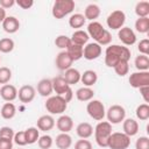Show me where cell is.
Masks as SVG:
<instances>
[{"instance_id":"6da1fadb","label":"cell","mask_w":149,"mask_h":149,"mask_svg":"<svg viewBox=\"0 0 149 149\" xmlns=\"http://www.w3.org/2000/svg\"><path fill=\"white\" fill-rule=\"evenodd\" d=\"M90 37H92L95 43L99 45H108L112 42V35L111 33L102 27V24L98 21H92L87 26V31Z\"/></svg>"},{"instance_id":"7a4b0ae2","label":"cell","mask_w":149,"mask_h":149,"mask_svg":"<svg viewBox=\"0 0 149 149\" xmlns=\"http://www.w3.org/2000/svg\"><path fill=\"white\" fill-rule=\"evenodd\" d=\"M93 133L97 144L101 148H107L108 139L112 134V125L108 121H99Z\"/></svg>"},{"instance_id":"3957f363","label":"cell","mask_w":149,"mask_h":149,"mask_svg":"<svg viewBox=\"0 0 149 149\" xmlns=\"http://www.w3.org/2000/svg\"><path fill=\"white\" fill-rule=\"evenodd\" d=\"M52 81V90L56 93V95H61L64 98L66 102H70L73 97V92L71 90V86L65 81L63 76H57L51 79Z\"/></svg>"},{"instance_id":"277c9868","label":"cell","mask_w":149,"mask_h":149,"mask_svg":"<svg viewBox=\"0 0 149 149\" xmlns=\"http://www.w3.org/2000/svg\"><path fill=\"white\" fill-rule=\"evenodd\" d=\"M74 6L76 3L73 0H56L52 5L51 14L55 19H63L68 14L72 13Z\"/></svg>"},{"instance_id":"5b68a950","label":"cell","mask_w":149,"mask_h":149,"mask_svg":"<svg viewBox=\"0 0 149 149\" xmlns=\"http://www.w3.org/2000/svg\"><path fill=\"white\" fill-rule=\"evenodd\" d=\"M44 107L50 114H63L68 108V102L61 95H50L47 99Z\"/></svg>"},{"instance_id":"8992f818","label":"cell","mask_w":149,"mask_h":149,"mask_svg":"<svg viewBox=\"0 0 149 149\" xmlns=\"http://www.w3.org/2000/svg\"><path fill=\"white\" fill-rule=\"evenodd\" d=\"M130 146V137L125 133L115 132L112 133L108 139L107 148L109 149H127Z\"/></svg>"},{"instance_id":"52a82bcc","label":"cell","mask_w":149,"mask_h":149,"mask_svg":"<svg viewBox=\"0 0 149 149\" xmlns=\"http://www.w3.org/2000/svg\"><path fill=\"white\" fill-rule=\"evenodd\" d=\"M86 112L87 114L93 119V120H97V121H101L104 120L105 115H106V109H105V106L104 104L98 100V99H92L87 102V106H86Z\"/></svg>"},{"instance_id":"ba28073f","label":"cell","mask_w":149,"mask_h":149,"mask_svg":"<svg viewBox=\"0 0 149 149\" xmlns=\"http://www.w3.org/2000/svg\"><path fill=\"white\" fill-rule=\"evenodd\" d=\"M105 116L107 118V121L111 125H118L126 119V109L121 105H112L106 111Z\"/></svg>"},{"instance_id":"9c48e42d","label":"cell","mask_w":149,"mask_h":149,"mask_svg":"<svg viewBox=\"0 0 149 149\" xmlns=\"http://www.w3.org/2000/svg\"><path fill=\"white\" fill-rule=\"evenodd\" d=\"M126 22V14L125 12H122L121 9H116L113 10L106 19V23L107 27L113 29V30H119L123 27Z\"/></svg>"},{"instance_id":"30bf717a","label":"cell","mask_w":149,"mask_h":149,"mask_svg":"<svg viewBox=\"0 0 149 149\" xmlns=\"http://www.w3.org/2000/svg\"><path fill=\"white\" fill-rule=\"evenodd\" d=\"M129 84L134 88L149 86V71H136L129 76Z\"/></svg>"},{"instance_id":"8fae6325","label":"cell","mask_w":149,"mask_h":149,"mask_svg":"<svg viewBox=\"0 0 149 149\" xmlns=\"http://www.w3.org/2000/svg\"><path fill=\"white\" fill-rule=\"evenodd\" d=\"M105 54L113 55L116 58H119L120 61H127L128 62L130 59V50L128 49V47H123V45H119V44L108 45L106 48Z\"/></svg>"},{"instance_id":"7c38bea8","label":"cell","mask_w":149,"mask_h":149,"mask_svg":"<svg viewBox=\"0 0 149 149\" xmlns=\"http://www.w3.org/2000/svg\"><path fill=\"white\" fill-rule=\"evenodd\" d=\"M102 52V49H101V45H99L98 43L95 42H92V43H87L86 45H84L83 48V57L87 61H93V59H97L98 57H100Z\"/></svg>"},{"instance_id":"4fadbf2b","label":"cell","mask_w":149,"mask_h":149,"mask_svg":"<svg viewBox=\"0 0 149 149\" xmlns=\"http://www.w3.org/2000/svg\"><path fill=\"white\" fill-rule=\"evenodd\" d=\"M118 36H119V40L125 45H128V47L135 44V42H136V34L129 27H122L121 29H119Z\"/></svg>"},{"instance_id":"5bb4252c","label":"cell","mask_w":149,"mask_h":149,"mask_svg":"<svg viewBox=\"0 0 149 149\" xmlns=\"http://www.w3.org/2000/svg\"><path fill=\"white\" fill-rule=\"evenodd\" d=\"M36 95V90L34 86L31 85H23L22 87H20V90L17 91V97L19 100L23 104H29L35 99Z\"/></svg>"},{"instance_id":"9a60e30c","label":"cell","mask_w":149,"mask_h":149,"mask_svg":"<svg viewBox=\"0 0 149 149\" xmlns=\"http://www.w3.org/2000/svg\"><path fill=\"white\" fill-rule=\"evenodd\" d=\"M72 63H73V61L70 58V56L68 55V52L65 50L58 52V55L56 56V59H55L56 68L61 71H66L68 69H70Z\"/></svg>"},{"instance_id":"2e32d148","label":"cell","mask_w":149,"mask_h":149,"mask_svg":"<svg viewBox=\"0 0 149 149\" xmlns=\"http://www.w3.org/2000/svg\"><path fill=\"white\" fill-rule=\"evenodd\" d=\"M0 97L7 102H12L17 98V90L12 84L2 85L0 87Z\"/></svg>"},{"instance_id":"e0dca14e","label":"cell","mask_w":149,"mask_h":149,"mask_svg":"<svg viewBox=\"0 0 149 149\" xmlns=\"http://www.w3.org/2000/svg\"><path fill=\"white\" fill-rule=\"evenodd\" d=\"M55 125H56L55 119L51 115H48V114L40 116L37 119V121H36V126H37L36 128L38 130H42V132H45V133L51 130L55 127Z\"/></svg>"},{"instance_id":"ac0fdd59","label":"cell","mask_w":149,"mask_h":149,"mask_svg":"<svg viewBox=\"0 0 149 149\" xmlns=\"http://www.w3.org/2000/svg\"><path fill=\"white\" fill-rule=\"evenodd\" d=\"M56 127L61 133H69L73 128V120L70 115L62 114L56 121Z\"/></svg>"},{"instance_id":"d6986e66","label":"cell","mask_w":149,"mask_h":149,"mask_svg":"<svg viewBox=\"0 0 149 149\" xmlns=\"http://www.w3.org/2000/svg\"><path fill=\"white\" fill-rule=\"evenodd\" d=\"M122 129L127 136L132 137V136H135L137 133H139V122L135 120V119H125L122 121Z\"/></svg>"},{"instance_id":"ffe728a7","label":"cell","mask_w":149,"mask_h":149,"mask_svg":"<svg viewBox=\"0 0 149 149\" xmlns=\"http://www.w3.org/2000/svg\"><path fill=\"white\" fill-rule=\"evenodd\" d=\"M52 90V81L49 78H43L37 83V93L42 97H50Z\"/></svg>"},{"instance_id":"44dd1931","label":"cell","mask_w":149,"mask_h":149,"mask_svg":"<svg viewBox=\"0 0 149 149\" xmlns=\"http://www.w3.org/2000/svg\"><path fill=\"white\" fill-rule=\"evenodd\" d=\"M2 28L8 34H14L20 28V21L15 16H6V19L2 21Z\"/></svg>"},{"instance_id":"7402d4cb","label":"cell","mask_w":149,"mask_h":149,"mask_svg":"<svg viewBox=\"0 0 149 149\" xmlns=\"http://www.w3.org/2000/svg\"><path fill=\"white\" fill-rule=\"evenodd\" d=\"M88 38H90L88 34H87L86 31H84V30H80V29H78V30L73 31V34H72V35H71V37H70V40H71V43H72V44L80 45V47L86 45V44H87V42H88Z\"/></svg>"},{"instance_id":"603a6c76","label":"cell","mask_w":149,"mask_h":149,"mask_svg":"<svg viewBox=\"0 0 149 149\" xmlns=\"http://www.w3.org/2000/svg\"><path fill=\"white\" fill-rule=\"evenodd\" d=\"M98 80V74L95 71L93 70H86L80 74V81L84 84V86L86 87H91L93 86Z\"/></svg>"},{"instance_id":"cb8c5ba5","label":"cell","mask_w":149,"mask_h":149,"mask_svg":"<svg viewBox=\"0 0 149 149\" xmlns=\"http://www.w3.org/2000/svg\"><path fill=\"white\" fill-rule=\"evenodd\" d=\"M93 127L91 123L88 122H80L77 128H76V133L80 139H88L93 135Z\"/></svg>"},{"instance_id":"d4e9b609","label":"cell","mask_w":149,"mask_h":149,"mask_svg":"<svg viewBox=\"0 0 149 149\" xmlns=\"http://www.w3.org/2000/svg\"><path fill=\"white\" fill-rule=\"evenodd\" d=\"M65 73H64V76H63V78L65 79V81L71 86V85H74V84H77V83H79L80 81V72L77 70V69H74V68H70V69H68L66 71H64Z\"/></svg>"},{"instance_id":"484cf974","label":"cell","mask_w":149,"mask_h":149,"mask_svg":"<svg viewBox=\"0 0 149 149\" xmlns=\"http://www.w3.org/2000/svg\"><path fill=\"white\" fill-rule=\"evenodd\" d=\"M55 142L58 149H69L72 146V137L69 133H61L56 136Z\"/></svg>"},{"instance_id":"4316f807","label":"cell","mask_w":149,"mask_h":149,"mask_svg":"<svg viewBox=\"0 0 149 149\" xmlns=\"http://www.w3.org/2000/svg\"><path fill=\"white\" fill-rule=\"evenodd\" d=\"M99 15H100V7L97 3H90L86 6L84 12V16L86 20H90L91 22L95 21L99 17Z\"/></svg>"},{"instance_id":"83f0119b","label":"cell","mask_w":149,"mask_h":149,"mask_svg":"<svg viewBox=\"0 0 149 149\" xmlns=\"http://www.w3.org/2000/svg\"><path fill=\"white\" fill-rule=\"evenodd\" d=\"M94 97V91L91 87L83 86L76 91V98L79 101H90Z\"/></svg>"},{"instance_id":"f1b7e54d","label":"cell","mask_w":149,"mask_h":149,"mask_svg":"<svg viewBox=\"0 0 149 149\" xmlns=\"http://www.w3.org/2000/svg\"><path fill=\"white\" fill-rule=\"evenodd\" d=\"M0 114L5 120H10L15 116L16 114V107L13 102H6L2 105L0 109Z\"/></svg>"},{"instance_id":"f546056e","label":"cell","mask_w":149,"mask_h":149,"mask_svg":"<svg viewBox=\"0 0 149 149\" xmlns=\"http://www.w3.org/2000/svg\"><path fill=\"white\" fill-rule=\"evenodd\" d=\"M83 48L84 47H80V45H76V44H72L65 50L68 52V55L70 56V58L76 62V61H79L80 58H83Z\"/></svg>"},{"instance_id":"4dcf8cb0","label":"cell","mask_w":149,"mask_h":149,"mask_svg":"<svg viewBox=\"0 0 149 149\" xmlns=\"http://www.w3.org/2000/svg\"><path fill=\"white\" fill-rule=\"evenodd\" d=\"M85 16L80 13H76V14H72L69 19V26L71 28H74V29H78V28H81L84 24H85Z\"/></svg>"},{"instance_id":"1f68e13d","label":"cell","mask_w":149,"mask_h":149,"mask_svg":"<svg viewBox=\"0 0 149 149\" xmlns=\"http://www.w3.org/2000/svg\"><path fill=\"white\" fill-rule=\"evenodd\" d=\"M134 65L139 71H148L149 70V58L146 55H139L134 59Z\"/></svg>"},{"instance_id":"d6a6232c","label":"cell","mask_w":149,"mask_h":149,"mask_svg":"<svg viewBox=\"0 0 149 149\" xmlns=\"http://www.w3.org/2000/svg\"><path fill=\"white\" fill-rule=\"evenodd\" d=\"M135 14L139 17H148V15H149V2L148 1H139L135 5Z\"/></svg>"},{"instance_id":"836d02e7","label":"cell","mask_w":149,"mask_h":149,"mask_svg":"<svg viewBox=\"0 0 149 149\" xmlns=\"http://www.w3.org/2000/svg\"><path fill=\"white\" fill-rule=\"evenodd\" d=\"M135 30L140 34H147L149 31V17H139L135 21Z\"/></svg>"},{"instance_id":"e575fe53","label":"cell","mask_w":149,"mask_h":149,"mask_svg":"<svg viewBox=\"0 0 149 149\" xmlns=\"http://www.w3.org/2000/svg\"><path fill=\"white\" fill-rule=\"evenodd\" d=\"M26 133V139H27V144H33L37 142L40 137V130L36 127H29L24 130Z\"/></svg>"},{"instance_id":"d590c367","label":"cell","mask_w":149,"mask_h":149,"mask_svg":"<svg viewBox=\"0 0 149 149\" xmlns=\"http://www.w3.org/2000/svg\"><path fill=\"white\" fill-rule=\"evenodd\" d=\"M135 114H136V118L141 121H146L149 119V105L148 104H141L136 107V111H135Z\"/></svg>"},{"instance_id":"8d00e7d4","label":"cell","mask_w":149,"mask_h":149,"mask_svg":"<svg viewBox=\"0 0 149 149\" xmlns=\"http://www.w3.org/2000/svg\"><path fill=\"white\" fill-rule=\"evenodd\" d=\"M14 47H15V43H14V41L12 38L3 37V38L0 40V52H3V54L12 52Z\"/></svg>"},{"instance_id":"74e56055","label":"cell","mask_w":149,"mask_h":149,"mask_svg":"<svg viewBox=\"0 0 149 149\" xmlns=\"http://www.w3.org/2000/svg\"><path fill=\"white\" fill-rule=\"evenodd\" d=\"M55 45L59 49H64L66 50L70 45H71V40L70 37H68L66 35H58L55 38Z\"/></svg>"},{"instance_id":"f35d334b","label":"cell","mask_w":149,"mask_h":149,"mask_svg":"<svg viewBox=\"0 0 149 149\" xmlns=\"http://www.w3.org/2000/svg\"><path fill=\"white\" fill-rule=\"evenodd\" d=\"M113 69H114V71H115V73H116L118 76L125 77V76L128 73V71H129V65H128V62L121 61V62H119Z\"/></svg>"},{"instance_id":"ab89813d","label":"cell","mask_w":149,"mask_h":149,"mask_svg":"<svg viewBox=\"0 0 149 149\" xmlns=\"http://www.w3.org/2000/svg\"><path fill=\"white\" fill-rule=\"evenodd\" d=\"M52 143H54L52 137L50 135H47V134L40 136L38 140H37V144H38V147L41 149H50L51 146H52Z\"/></svg>"},{"instance_id":"60d3db41","label":"cell","mask_w":149,"mask_h":149,"mask_svg":"<svg viewBox=\"0 0 149 149\" xmlns=\"http://www.w3.org/2000/svg\"><path fill=\"white\" fill-rule=\"evenodd\" d=\"M10 79H12V70L7 66H1L0 68V84L6 85L7 83H9Z\"/></svg>"},{"instance_id":"b9f144b4","label":"cell","mask_w":149,"mask_h":149,"mask_svg":"<svg viewBox=\"0 0 149 149\" xmlns=\"http://www.w3.org/2000/svg\"><path fill=\"white\" fill-rule=\"evenodd\" d=\"M13 142L15 144H17L19 147H23V146H27V139H26V133L24 130H21V132H17L14 134V137H13Z\"/></svg>"},{"instance_id":"7bdbcfd3","label":"cell","mask_w":149,"mask_h":149,"mask_svg":"<svg viewBox=\"0 0 149 149\" xmlns=\"http://www.w3.org/2000/svg\"><path fill=\"white\" fill-rule=\"evenodd\" d=\"M14 130L13 128L8 127V126H3L0 128V137L1 139H7V140H13L14 137Z\"/></svg>"},{"instance_id":"ee69618b","label":"cell","mask_w":149,"mask_h":149,"mask_svg":"<svg viewBox=\"0 0 149 149\" xmlns=\"http://www.w3.org/2000/svg\"><path fill=\"white\" fill-rule=\"evenodd\" d=\"M137 50L140 51L141 55L148 56V54H149V40L148 38L141 40L139 42V44H137Z\"/></svg>"},{"instance_id":"f6af8a7d","label":"cell","mask_w":149,"mask_h":149,"mask_svg":"<svg viewBox=\"0 0 149 149\" xmlns=\"http://www.w3.org/2000/svg\"><path fill=\"white\" fill-rule=\"evenodd\" d=\"M135 149H149V137L140 136L135 142Z\"/></svg>"},{"instance_id":"bcb514c9","label":"cell","mask_w":149,"mask_h":149,"mask_svg":"<svg viewBox=\"0 0 149 149\" xmlns=\"http://www.w3.org/2000/svg\"><path fill=\"white\" fill-rule=\"evenodd\" d=\"M74 149H92V143L86 139H80L74 143Z\"/></svg>"},{"instance_id":"7dc6e473","label":"cell","mask_w":149,"mask_h":149,"mask_svg":"<svg viewBox=\"0 0 149 149\" xmlns=\"http://www.w3.org/2000/svg\"><path fill=\"white\" fill-rule=\"evenodd\" d=\"M15 3L19 7H21L22 9H29L33 7L34 1L33 0H17V1H15Z\"/></svg>"},{"instance_id":"c3c4849f","label":"cell","mask_w":149,"mask_h":149,"mask_svg":"<svg viewBox=\"0 0 149 149\" xmlns=\"http://www.w3.org/2000/svg\"><path fill=\"white\" fill-rule=\"evenodd\" d=\"M0 149H13V140L0 137Z\"/></svg>"},{"instance_id":"681fc988","label":"cell","mask_w":149,"mask_h":149,"mask_svg":"<svg viewBox=\"0 0 149 149\" xmlns=\"http://www.w3.org/2000/svg\"><path fill=\"white\" fill-rule=\"evenodd\" d=\"M15 5V0H0V7H2L3 9L10 8Z\"/></svg>"},{"instance_id":"f907efd6","label":"cell","mask_w":149,"mask_h":149,"mask_svg":"<svg viewBox=\"0 0 149 149\" xmlns=\"http://www.w3.org/2000/svg\"><path fill=\"white\" fill-rule=\"evenodd\" d=\"M140 90V93H141V95L143 97V100H144V102L147 104L148 102V90H149V86H143V87H140L139 88Z\"/></svg>"},{"instance_id":"816d5d0a","label":"cell","mask_w":149,"mask_h":149,"mask_svg":"<svg viewBox=\"0 0 149 149\" xmlns=\"http://www.w3.org/2000/svg\"><path fill=\"white\" fill-rule=\"evenodd\" d=\"M0 61H1V57H0Z\"/></svg>"},{"instance_id":"f5cc1de1","label":"cell","mask_w":149,"mask_h":149,"mask_svg":"<svg viewBox=\"0 0 149 149\" xmlns=\"http://www.w3.org/2000/svg\"><path fill=\"white\" fill-rule=\"evenodd\" d=\"M0 23H1V21H0Z\"/></svg>"}]
</instances>
